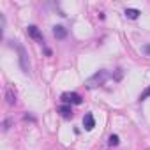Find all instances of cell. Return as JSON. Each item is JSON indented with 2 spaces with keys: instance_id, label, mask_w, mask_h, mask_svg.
Here are the masks:
<instances>
[{
  "instance_id": "cell-1",
  "label": "cell",
  "mask_w": 150,
  "mask_h": 150,
  "mask_svg": "<svg viewBox=\"0 0 150 150\" xmlns=\"http://www.w3.org/2000/svg\"><path fill=\"white\" fill-rule=\"evenodd\" d=\"M108 78H110V72H108L106 69H99V71H96L92 76L85 81V87H87V88H97V87L104 85Z\"/></svg>"
},
{
  "instance_id": "cell-2",
  "label": "cell",
  "mask_w": 150,
  "mask_h": 150,
  "mask_svg": "<svg viewBox=\"0 0 150 150\" xmlns=\"http://www.w3.org/2000/svg\"><path fill=\"white\" fill-rule=\"evenodd\" d=\"M14 46H16V50H18V55H20V65H21L23 72H25V74H28V72H30V62H28V53H27L25 46H21V44H14Z\"/></svg>"
},
{
  "instance_id": "cell-3",
  "label": "cell",
  "mask_w": 150,
  "mask_h": 150,
  "mask_svg": "<svg viewBox=\"0 0 150 150\" xmlns=\"http://www.w3.org/2000/svg\"><path fill=\"white\" fill-rule=\"evenodd\" d=\"M60 101H62V104H69V106H72V104H81L83 103L81 96L76 94V92H64L60 96Z\"/></svg>"
},
{
  "instance_id": "cell-4",
  "label": "cell",
  "mask_w": 150,
  "mask_h": 150,
  "mask_svg": "<svg viewBox=\"0 0 150 150\" xmlns=\"http://www.w3.org/2000/svg\"><path fill=\"white\" fill-rule=\"evenodd\" d=\"M27 34H28L34 41H37L39 44H44V35H42V32H41L35 25H30V27L27 28Z\"/></svg>"
},
{
  "instance_id": "cell-5",
  "label": "cell",
  "mask_w": 150,
  "mask_h": 150,
  "mask_svg": "<svg viewBox=\"0 0 150 150\" xmlns=\"http://www.w3.org/2000/svg\"><path fill=\"white\" fill-rule=\"evenodd\" d=\"M83 127H85V131H92L96 127V120H94L92 113H85V117H83Z\"/></svg>"
},
{
  "instance_id": "cell-6",
  "label": "cell",
  "mask_w": 150,
  "mask_h": 150,
  "mask_svg": "<svg viewBox=\"0 0 150 150\" xmlns=\"http://www.w3.org/2000/svg\"><path fill=\"white\" fill-rule=\"evenodd\" d=\"M53 35H55V39H65L67 37V28L62 27V25H55L53 27Z\"/></svg>"
},
{
  "instance_id": "cell-7",
  "label": "cell",
  "mask_w": 150,
  "mask_h": 150,
  "mask_svg": "<svg viewBox=\"0 0 150 150\" xmlns=\"http://www.w3.org/2000/svg\"><path fill=\"white\" fill-rule=\"evenodd\" d=\"M6 103H7L9 106H14V104H16V92H14L13 88H7V90H6Z\"/></svg>"
},
{
  "instance_id": "cell-8",
  "label": "cell",
  "mask_w": 150,
  "mask_h": 150,
  "mask_svg": "<svg viewBox=\"0 0 150 150\" xmlns=\"http://www.w3.org/2000/svg\"><path fill=\"white\" fill-rule=\"evenodd\" d=\"M58 113H60L64 118H71V117H72V108H71L69 104H62V106L58 108Z\"/></svg>"
},
{
  "instance_id": "cell-9",
  "label": "cell",
  "mask_w": 150,
  "mask_h": 150,
  "mask_svg": "<svg viewBox=\"0 0 150 150\" xmlns=\"http://www.w3.org/2000/svg\"><path fill=\"white\" fill-rule=\"evenodd\" d=\"M139 14H141V11H138V9H131V7L125 9V16H127L129 20H138Z\"/></svg>"
},
{
  "instance_id": "cell-10",
  "label": "cell",
  "mask_w": 150,
  "mask_h": 150,
  "mask_svg": "<svg viewBox=\"0 0 150 150\" xmlns=\"http://www.w3.org/2000/svg\"><path fill=\"white\" fill-rule=\"evenodd\" d=\"M118 143H120V139H118L117 134H111V136L108 138V145H110V146H118Z\"/></svg>"
},
{
  "instance_id": "cell-11",
  "label": "cell",
  "mask_w": 150,
  "mask_h": 150,
  "mask_svg": "<svg viewBox=\"0 0 150 150\" xmlns=\"http://www.w3.org/2000/svg\"><path fill=\"white\" fill-rule=\"evenodd\" d=\"M148 96H150V87H148V88H146V90H145V92H143L141 96H139V101H145V99H146Z\"/></svg>"
},
{
  "instance_id": "cell-12",
  "label": "cell",
  "mask_w": 150,
  "mask_h": 150,
  "mask_svg": "<svg viewBox=\"0 0 150 150\" xmlns=\"http://www.w3.org/2000/svg\"><path fill=\"white\" fill-rule=\"evenodd\" d=\"M11 124H13V120H11V118H7V120L4 122V131H7V129L11 127Z\"/></svg>"
},
{
  "instance_id": "cell-13",
  "label": "cell",
  "mask_w": 150,
  "mask_h": 150,
  "mask_svg": "<svg viewBox=\"0 0 150 150\" xmlns=\"http://www.w3.org/2000/svg\"><path fill=\"white\" fill-rule=\"evenodd\" d=\"M145 53L150 55V44H145Z\"/></svg>"
}]
</instances>
